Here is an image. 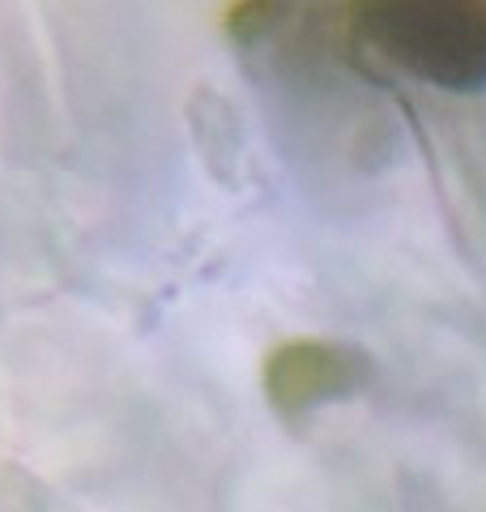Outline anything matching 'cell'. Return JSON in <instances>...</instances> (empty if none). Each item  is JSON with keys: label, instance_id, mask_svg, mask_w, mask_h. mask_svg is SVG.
<instances>
[{"label": "cell", "instance_id": "6da1fadb", "mask_svg": "<svg viewBox=\"0 0 486 512\" xmlns=\"http://www.w3.org/2000/svg\"><path fill=\"white\" fill-rule=\"evenodd\" d=\"M346 26L388 69L444 94L486 90V0H350Z\"/></svg>", "mask_w": 486, "mask_h": 512}, {"label": "cell", "instance_id": "7a4b0ae2", "mask_svg": "<svg viewBox=\"0 0 486 512\" xmlns=\"http://www.w3.org/2000/svg\"><path fill=\"white\" fill-rule=\"evenodd\" d=\"M367 376V350L324 338H299L265 359L261 389L282 419H303V414H316L324 406L354 402L367 389Z\"/></svg>", "mask_w": 486, "mask_h": 512}, {"label": "cell", "instance_id": "3957f363", "mask_svg": "<svg viewBox=\"0 0 486 512\" xmlns=\"http://www.w3.org/2000/svg\"><path fill=\"white\" fill-rule=\"evenodd\" d=\"M295 13H299V0H239V5L226 13V35L239 47H256V43L278 35Z\"/></svg>", "mask_w": 486, "mask_h": 512}, {"label": "cell", "instance_id": "277c9868", "mask_svg": "<svg viewBox=\"0 0 486 512\" xmlns=\"http://www.w3.org/2000/svg\"><path fill=\"white\" fill-rule=\"evenodd\" d=\"M0 500H9L13 512H77L60 491L43 487V483H35V478H26L18 470L5 474V483H0Z\"/></svg>", "mask_w": 486, "mask_h": 512}]
</instances>
